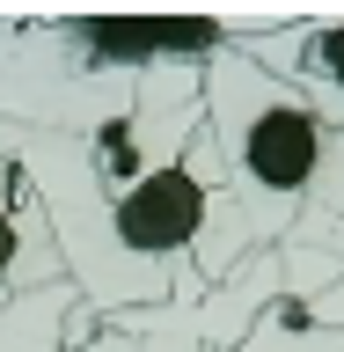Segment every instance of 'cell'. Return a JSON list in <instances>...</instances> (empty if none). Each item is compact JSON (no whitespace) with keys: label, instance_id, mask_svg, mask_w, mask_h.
I'll return each mask as SVG.
<instances>
[{"label":"cell","instance_id":"obj_1","mask_svg":"<svg viewBox=\"0 0 344 352\" xmlns=\"http://www.w3.org/2000/svg\"><path fill=\"white\" fill-rule=\"evenodd\" d=\"M198 110L242 257L257 242H323L344 264V132H330L242 44H220L198 66Z\"/></svg>","mask_w":344,"mask_h":352},{"label":"cell","instance_id":"obj_2","mask_svg":"<svg viewBox=\"0 0 344 352\" xmlns=\"http://www.w3.org/2000/svg\"><path fill=\"white\" fill-rule=\"evenodd\" d=\"M249 59L286 81L330 132H344V15H301V22H264L242 44Z\"/></svg>","mask_w":344,"mask_h":352},{"label":"cell","instance_id":"obj_3","mask_svg":"<svg viewBox=\"0 0 344 352\" xmlns=\"http://www.w3.org/2000/svg\"><path fill=\"white\" fill-rule=\"evenodd\" d=\"M37 286H66V264H59L51 213H44L37 184L22 176L15 154H0V301L37 294Z\"/></svg>","mask_w":344,"mask_h":352},{"label":"cell","instance_id":"obj_4","mask_svg":"<svg viewBox=\"0 0 344 352\" xmlns=\"http://www.w3.org/2000/svg\"><path fill=\"white\" fill-rule=\"evenodd\" d=\"M66 308H73V286H37V294L0 301V352H66Z\"/></svg>","mask_w":344,"mask_h":352}]
</instances>
